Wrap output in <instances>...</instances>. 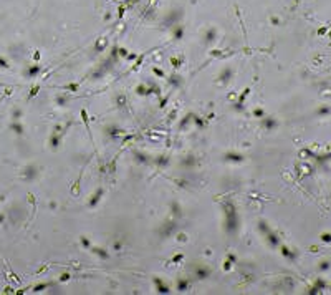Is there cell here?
Masks as SVG:
<instances>
[{
    "instance_id": "1",
    "label": "cell",
    "mask_w": 331,
    "mask_h": 295,
    "mask_svg": "<svg viewBox=\"0 0 331 295\" xmlns=\"http://www.w3.org/2000/svg\"><path fill=\"white\" fill-rule=\"evenodd\" d=\"M30 75H37L38 73V66H33V68H30V71H28Z\"/></svg>"
}]
</instances>
